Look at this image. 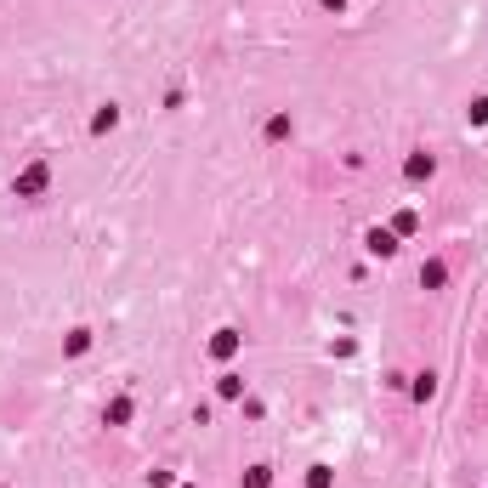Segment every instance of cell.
Listing matches in <instances>:
<instances>
[{
    "mask_svg": "<svg viewBox=\"0 0 488 488\" xmlns=\"http://www.w3.org/2000/svg\"><path fill=\"white\" fill-rule=\"evenodd\" d=\"M40 188H46V165H34V170L17 176V193H40Z\"/></svg>",
    "mask_w": 488,
    "mask_h": 488,
    "instance_id": "obj_1",
    "label": "cell"
},
{
    "mask_svg": "<svg viewBox=\"0 0 488 488\" xmlns=\"http://www.w3.org/2000/svg\"><path fill=\"white\" fill-rule=\"evenodd\" d=\"M210 352H216V358H233V352H239V335H233V330H216Z\"/></svg>",
    "mask_w": 488,
    "mask_h": 488,
    "instance_id": "obj_2",
    "label": "cell"
},
{
    "mask_svg": "<svg viewBox=\"0 0 488 488\" xmlns=\"http://www.w3.org/2000/svg\"><path fill=\"white\" fill-rule=\"evenodd\" d=\"M369 250H375V256H392V250H397V233H392V228H375V233H369Z\"/></svg>",
    "mask_w": 488,
    "mask_h": 488,
    "instance_id": "obj_3",
    "label": "cell"
},
{
    "mask_svg": "<svg viewBox=\"0 0 488 488\" xmlns=\"http://www.w3.org/2000/svg\"><path fill=\"white\" fill-rule=\"evenodd\" d=\"M404 170H409V182H420V176H431V154H415V159H409Z\"/></svg>",
    "mask_w": 488,
    "mask_h": 488,
    "instance_id": "obj_4",
    "label": "cell"
},
{
    "mask_svg": "<svg viewBox=\"0 0 488 488\" xmlns=\"http://www.w3.org/2000/svg\"><path fill=\"white\" fill-rule=\"evenodd\" d=\"M420 284H431V290L443 284V261H426V267H420Z\"/></svg>",
    "mask_w": 488,
    "mask_h": 488,
    "instance_id": "obj_5",
    "label": "cell"
},
{
    "mask_svg": "<svg viewBox=\"0 0 488 488\" xmlns=\"http://www.w3.org/2000/svg\"><path fill=\"white\" fill-rule=\"evenodd\" d=\"M114 119H119V108H103V114L91 119V131H114Z\"/></svg>",
    "mask_w": 488,
    "mask_h": 488,
    "instance_id": "obj_6",
    "label": "cell"
},
{
    "mask_svg": "<svg viewBox=\"0 0 488 488\" xmlns=\"http://www.w3.org/2000/svg\"><path fill=\"white\" fill-rule=\"evenodd\" d=\"M306 488H330V466H313V477H306Z\"/></svg>",
    "mask_w": 488,
    "mask_h": 488,
    "instance_id": "obj_7",
    "label": "cell"
},
{
    "mask_svg": "<svg viewBox=\"0 0 488 488\" xmlns=\"http://www.w3.org/2000/svg\"><path fill=\"white\" fill-rule=\"evenodd\" d=\"M471 125H488V97H477V103H471Z\"/></svg>",
    "mask_w": 488,
    "mask_h": 488,
    "instance_id": "obj_8",
    "label": "cell"
},
{
    "mask_svg": "<svg viewBox=\"0 0 488 488\" xmlns=\"http://www.w3.org/2000/svg\"><path fill=\"white\" fill-rule=\"evenodd\" d=\"M244 488H267V471H261V466H256V471L244 477Z\"/></svg>",
    "mask_w": 488,
    "mask_h": 488,
    "instance_id": "obj_9",
    "label": "cell"
},
{
    "mask_svg": "<svg viewBox=\"0 0 488 488\" xmlns=\"http://www.w3.org/2000/svg\"><path fill=\"white\" fill-rule=\"evenodd\" d=\"M324 6H335V12H341V6H346V0H324Z\"/></svg>",
    "mask_w": 488,
    "mask_h": 488,
    "instance_id": "obj_10",
    "label": "cell"
}]
</instances>
